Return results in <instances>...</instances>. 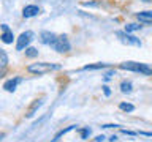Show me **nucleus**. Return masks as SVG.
<instances>
[{
	"mask_svg": "<svg viewBox=\"0 0 152 142\" xmlns=\"http://www.w3.org/2000/svg\"><path fill=\"white\" fill-rule=\"evenodd\" d=\"M62 65L59 63H49V62H37V63H30L27 66V71L32 74L37 76H43L48 73H52V71H60Z\"/></svg>",
	"mask_w": 152,
	"mask_h": 142,
	"instance_id": "nucleus-1",
	"label": "nucleus"
},
{
	"mask_svg": "<svg viewBox=\"0 0 152 142\" xmlns=\"http://www.w3.org/2000/svg\"><path fill=\"white\" fill-rule=\"evenodd\" d=\"M119 68L125 70V71H130V73L142 74V76H152V66L147 65V63H141V62L128 60V62H124V63L119 65Z\"/></svg>",
	"mask_w": 152,
	"mask_h": 142,
	"instance_id": "nucleus-2",
	"label": "nucleus"
},
{
	"mask_svg": "<svg viewBox=\"0 0 152 142\" xmlns=\"http://www.w3.org/2000/svg\"><path fill=\"white\" fill-rule=\"evenodd\" d=\"M116 36H117V40L125 46H135V47L142 46V41L140 40V38H136L135 35L128 33L127 30H116Z\"/></svg>",
	"mask_w": 152,
	"mask_h": 142,
	"instance_id": "nucleus-3",
	"label": "nucleus"
},
{
	"mask_svg": "<svg viewBox=\"0 0 152 142\" xmlns=\"http://www.w3.org/2000/svg\"><path fill=\"white\" fill-rule=\"evenodd\" d=\"M51 49H54L59 54H66V52L71 51V43L68 40L66 35H57L56 41L51 44Z\"/></svg>",
	"mask_w": 152,
	"mask_h": 142,
	"instance_id": "nucleus-4",
	"label": "nucleus"
},
{
	"mask_svg": "<svg viewBox=\"0 0 152 142\" xmlns=\"http://www.w3.org/2000/svg\"><path fill=\"white\" fill-rule=\"evenodd\" d=\"M33 40H35V33H33L32 30L22 32L21 35L16 38V51H26Z\"/></svg>",
	"mask_w": 152,
	"mask_h": 142,
	"instance_id": "nucleus-5",
	"label": "nucleus"
},
{
	"mask_svg": "<svg viewBox=\"0 0 152 142\" xmlns=\"http://www.w3.org/2000/svg\"><path fill=\"white\" fill-rule=\"evenodd\" d=\"M0 28H2L0 40H2L5 44H13V41L16 40V38H14V33H13L11 28H10V25H8V24H2V25H0Z\"/></svg>",
	"mask_w": 152,
	"mask_h": 142,
	"instance_id": "nucleus-6",
	"label": "nucleus"
},
{
	"mask_svg": "<svg viewBox=\"0 0 152 142\" xmlns=\"http://www.w3.org/2000/svg\"><path fill=\"white\" fill-rule=\"evenodd\" d=\"M56 38H57V35L51 30H41L40 32V41H41V44H45V46L51 47V44L56 41Z\"/></svg>",
	"mask_w": 152,
	"mask_h": 142,
	"instance_id": "nucleus-7",
	"label": "nucleus"
},
{
	"mask_svg": "<svg viewBox=\"0 0 152 142\" xmlns=\"http://www.w3.org/2000/svg\"><path fill=\"white\" fill-rule=\"evenodd\" d=\"M40 14V7L38 5H26L22 8V17L24 19H30V17H35Z\"/></svg>",
	"mask_w": 152,
	"mask_h": 142,
	"instance_id": "nucleus-8",
	"label": "nucleus"
},
{
	"mask_svg": "<svg viewBox=\"0 0 152 142\" xmlns=\"http://www.w3.org/2000/svg\"><path fill=\"white\" fill-rule=\"evenodd\" d=\"M43 103H45L43 98H38V99H35V101H32V104L28 106L27 112H26V118H33V115L38 112V109L43 106Z\"/></svg>",
	"mask_w": 152,
	"mask_h": 142,
	"instance_id": "nucleus-9",
	"label": "nucleus"
},
{
	"mask_svg": "<svg viewBox=\"0 0 152 142\" xmlns=\"http://www.w3.org/2000/svg\"><path fill=\"white\" fill-rule=\"evenodd\" d=\"M22 82V78H11V79H7L3 82V88L7 90V92H10V93H13L14 90H16V87L19 84Z\"/></svg>",
	"mask_w": 152,
	"mask_h": 142,
	"instance_id": "nucleus-10",
	"label": "nucleus"
},
{
	"mask_svg": "<svg viewBox=\"0 0 152 142\" xmlns=\"http://www.w3.org/2000/svg\"><path fill=\"white\" fill-rule=\"evenodd\" d=\"M7 68H8V54L5 49H0V76H5Z\"/></svg>",
	"mask_w": 152,
	"mask_h": 142,
	"instance_id": "nucleus-11",
	"label": "nucleus"
},
{
	"mask_svg": "<svg viewBox=\"0 0 152 142\" xmlns=\"http://www.w3.org/2000/svg\"><path fill=\"white\" fill-rule=\"evenodd\" d=\"M111 68V63H89L83 66V71H97V70H106Z\"/></svg>",
	"mask_w": 152,
	"mask_h": 142,
	"instance_id": "nucleus-12",
	"label": "nucleus"
},
{
	"mask_svg": "<svg viewBox=\"0 0 152 142\" xmlns=\"http://www.w3.org/2000/svg\"><path fill=\"white\" fill-rule=\"evenodd\" d=\"M75 128H76V125H70V126H66V128H64V130H60V131H57V133H56V134H54V139H52V142H57V141H59V139H60V137H62V136H65V134H66V133H70V131H73V130H75Z\"/></svg>",
	"mask_w": 152,
	"mask_h": 142,
	"instance_id": "nucleus-13",
	"label": "nucleus"
},
{
	"mask_svg": "<svg viewBox=\"0 0 152 142\" xmlns=\"http://www.w3.org/2000/svg\"><path fill=\"white\" fill-rule=\"evenodd\" d=\"M136 17L141 24L146 21H152V11H140V13H136Z\"/></svg>",
	"mask_w": 152,
	"mask_h": 142,
	"instance_id": "nucleus-14",
	"label": "nucleus"
},
{
	"mask_svg": "<svg viewBox=\"0 0 152 142\" xmlns=\"http://www.w3.org/2000/svg\"><path fill=\"white\" fill-rule=\"evenodd\" d=\"M24 52H26V57H27V59H37L38 54H40V51H38L37 47H33V46H28Z\"/></svg>",
	"mask_w": 152,
	"mask_h": 142,
	"instance_id": "nucleus-15",
	"label": "nucleus"
},
{
	"mask_svg": "<svg viewBox=\"0 0 152 142\" xmlns=\"http://www.w3.org/2000/svg\"><path fill=\"white\" fill-rule=\"evenodd\" d=\"M121 92L122 93H132L133 92V84L130 80H122L121 82Z\"/></svg>",
	"mask_w": 152,
	"mask_h": 142,
	"instance_id": "nucleus-16",
	"label": "nucleus"
},
{
	"mask_svg": "<svg viewBox=\"0 0 152 142\" xmlns=\"http://www.w3.org/2000/svg\"><path fill=\"white\" fill-rule=\"evenodd\" d=\"M141 28H142V25H141V24H135V22H132V24H127V25H125V28H124V30H127L128 33H132V32L141 30Z\"/></svg>",
	"mask_w": 152,
	"mask_h": 142,
	"instance_id": "nucleus-17",
	"label": "nucleus"
},
{
	"mask_svg": "<svg viewBox=\"0 0 152 142\" xmlns=\"http://www.w3.org/2000/svg\"><path fill=\"white\" fill-rule=\"evenodd\" d=\"M119 109L124 111V112H133L135 111V106H133L132 103H121L119 104Z\"/></svg>",
	"mask_w": 152,
	"mask_h": 142,
	"instance_id": "nucleus-18",
	"label": "nucleus"
},
{
	"mask_svg": "<svg viewBox=\"0 0 152 142\" xmlns=\"http://www.w3.org/2000/svg\"><path fill=\"white\" fill-rule=\"evenodd\" d=\"M90 133H92V130H90L89 126H86V128H81V130H79L81 139H87V137L90 136Z\"/></svg>",
	"mask_w": 152,
	"mask_h": 142,
	"instance_id": "nucleus-19",
	"label": "nucleus"
},
{
	"mask_svg": "<svg viewBox=\"0 0 152 142\" xmlns=\"http://www.w3.org/2000/svg\"><path fill=\"white\" fill-rule=\"evenodd\" d=\"M121 133L127 136H138V131H130V130H121Z\"/></svg>",
	"mask_w": 152,
	"mask_h": 142,
	"instance_id": "nucleus-20",
	"label": "nucleus"
},
{
	"mask_svg": "<svg viewBox=\"0 0 152 142\" xmlns=\"http://www.w3.org/2000/svg\"><path fill=\"white\" fill-rule=\"evenodd\" d=\"M103 93H104V96H111V88L108 87V85H103Z\"/></svg>",
	"mask_w": 152,
	"mask_h": 142,
	"instance_id": "nucleus-21",
	"label": "nucleus"
},
{
	"mask_svg": "<svg viewBox=\"0 0 152 142\" xmlns=\"http://www.w3.org/2000/svg\"><path fill=\"white\" fill-rule=\"evenodd\" d=\"M102 128H104V130H108V128H119V125H116V123H106Z\"/></svg>",
	"mask_w": 152,
	"mask_h": 142,
	"instance_id": "nucleus-22",
	"label": "nucleus"
},
{
	"mask_svg": "<svg viewBox=\"0 0 152 142\" xmlns=\"http://www.w3.org/2000/svg\"><path fill=\"white\" fill-rule=\"evenodd\" d=\"M138 134H141V136H147V137H152V131H138Z\"/></svg>",
	"mask_w": 152,
	"mask_h": 142,
	"instance_id": "nucleus-23",
	"label": "nucleus"
},
{
	"mask_svg": "<svg viewBox=\"0 0 152 142\" xmlns=\"http://www.w3.org/2000/svg\"><path fill=\"white\" fill-rule=\"evenodd\" d=\"M114 73H116V71H109V73H106V76H104V80H109L114 76Z\"/></svg>",
	"mask_w": 152,
	"mask_h": 142,
	"instance_id": "nucleus-24",
	"label": "nucleus"
},
{
	"mask_svg": "<svg viewBox=\"0 0 152 142\" xmlns=\"http://www.w3.org/2000/svg\"><path fill=\"white\" fill-rule=\"evenodd\" d=\"M46 120V115L45 117H41L40 118V120H37V122H33V126H38V125H40V123H43V122H45Z\"/></svg>",
	"mask_w": 152,
	"mask_h": 142,
	"instance_id": "nucleus-25",
	"label": "nucleus"
},
{
	"mask_svg": "<svg viewBox=\"0 0 152 142\" xmlns=\"http://www.w3.org/2000/svg\"><path fill=\"white\" fill-rule=\"evenodd\" d=\"M103 139H104V137H103V136H98V137H95V142H102Z\"/></svg>",
	"mask_w": 152,
	"mask_h": 142,
	"instance_id": "nucleus-26",
	"label": "nucleus"
},
{
	"mask_svg": "<svg viewBox=\"0 0 152 142\" xmlns=\"http://www.w3.org/2000/svg\"><path fill=\"white\" fill-rule=\"evenodd\" d=\"M109 141H111V142H116V141H117V136H111V137H109Z\"/></svg>",
	"mask_w": 152,
	"mask_h": 142,
	"instance_id": "nucleus-27",
	"label": "nucleus"
},
{
	"mask_svg": "<svg viewBox=\"0 0 152 142\" xmlns=\"http://www.w3.org/2000/svg\"><path fill=\"white\" fill-rule=\"evenodd\" d=\"M142 2H151V0H142Z\"/></svg>",
	"mask_w": 152,
	"mask_h": 142,
	"instance_id": "nucleus-28",
	"label": "nucleus"
}]
</instances>
